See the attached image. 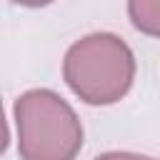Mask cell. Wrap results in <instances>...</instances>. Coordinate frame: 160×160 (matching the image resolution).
Returning a JSON list of instances; mask_svg holds the SVG:
<instances>
[{"label":"cell","mask_w":160,"mask_h":160,"mask_svg":"<svg viewBox=\"0 0 160 160\" xmlns=\"http://www.w3.org/2000/svg\"><path fill=\"white\" fill-rule=\"evenodd\" d=\"M62 80L82 102L112 105L132 88L135 55L120 35L90 32L68 48Z\"/></svg>","instance_id":"obj_1"},{"label":"cell","mask_w":160,"mask_h":160,"mask_svg":"<svg viewBox=\"0 0 160 160\" xmlns=\"http://www.w3.org/2000/svg\"><path fill=\"white\" fill-rule=\"evenodd\" d=\"M12 118L20 160H75L82 150V122L55 90L22 92L12 105Z\"/></svg>","instance_id":"obj_2"},{"label":"cell","mask_w":160,"mask_h":160,"mask_svg":"<svg viewBox=\"0 0 160 160\" xmlns=\"http://www.w3.org/2000/svg\"><path fill=\"white\" fill-rule=\"evenodd\" d=\"M128 18L142 35L160 38V0H130Z\"/></svg>","instance_id":"obj_3"},{"label":"cell","mask_w":160,"mask_h":160,"mask_svg":"<svg viewBox=\"0 0 160 160\" xmlns=\"http://www.w3.org/2000/svg\"><path fill=\"white\" fill-rule=\"evenodd\" d=\"M95 160H158V158L140 155V152H130V150H110V152H102V155H98Z\"/></svg>","instance_id":"obj_4"}]
</instances>
